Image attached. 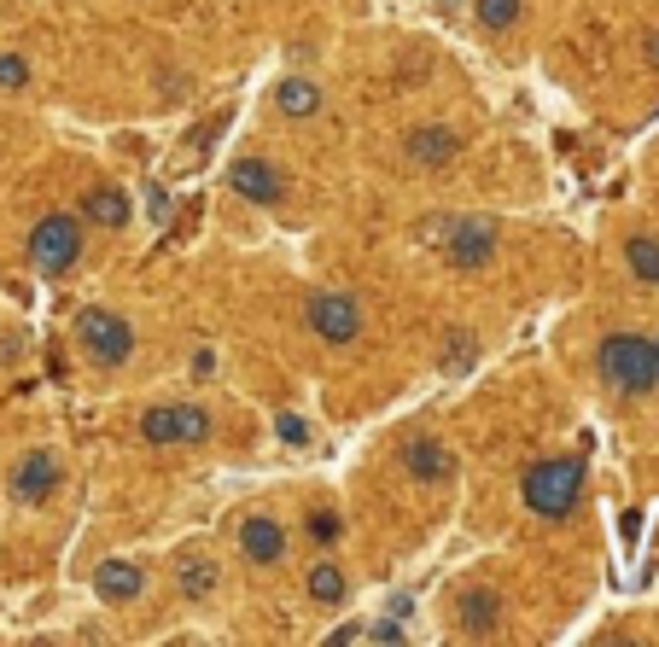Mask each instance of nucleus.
Returning <instances> with one entry per match:
<instances>
[{
	"instance_id": "obj_12",
	"label": "nucleus",
	"mask_w": 659,
	"mask_h": 647,
	"mask_svg": "<svg viewBox=\"0 0 659 647\" xmlns=\"http://www.w3.org/2000/svg\"><path fill=\"white\" fill-rule=\"evenodd\" d=\"M455 152H461V140H455L450 129H438V123H426V129H415V135H409V158H415V164H426V170H444Z\"/></svg>"
},
{
	"instance_id": "obj_10",
	"label": "nucleus",
	"mask_w": 659,
	"mask_h": 647,
	"mask_svg": "<svg viewBox=\"0 0 659 647\" xmlns=\"http://www.w3.org/2000/svg\"><path fill=\"white\" fill-rule=\"evenodd\" d=\"M240 548L257 560V566H275L280 554H286V531H280L275 519H263V513H257V519H245V525H240Z\"/></svg>"
},
{
	"instance_id": "obj_22",
	"label": "nucleus",
	"mask_w": 659,
	"mask_h": 647,
	"mask_svg": "<svg viewBox=\"0 0 659 647\" xmlns=\"http://www.w3.org/2000/svg\"><path fill=\"white\" fill-rule=\"evenodd\" d=\"M310 537H315V543H339V537H345V525H339L333 513H315V519H310Z\"/></svg>"
},
{
	"instance_id": "obj_14",
	"label": "nucleus",
	"mask_w": 659,
	"mask_h": 647,
	"mask_svg": "<svg viewBox=\"0 0 659 647\" xmlns=\"http://www.w3.org/2000/svg\"><path fill=\"white\" fill-rule=\"evenodd\" d=\"M496 624H502V601H496L490 589L461 595V630H467V636H490Z\"/></svg>"
},
{
	"instance_id": "obj_23",
	"label": "nucleus",
	"mask_w": 659,
	"mask_h": 647,
	"mask_svg": "<svg viewBox=\"0 0 659 647\" xmlns=\"http://www.w3.org/2000/svg\"><path fill=\"white\" fill-rule=\"evenodd\" d=\"M275 432H280L286 443H310V426H304L298 414H280V420H275Z\"/></svg>"
},
{
	"instance_id": "obj_16",
	"label": "nucleus",
	"mask_w": 659,
	"mask_h": 647,
	"mask_svg": "<svg viewBox=\"0 0 659 647\" xmlns=\"http://www.w3.org/2000/svg\"><path fill=\"white\" fill-rule=\"evenodd\" d=\"M82 210H88V222H100V228H123V222H129V199H123L117 187H94Z\"/></svg>"
},
{
	"instance_id": "obj_18",
	"label": "nucleus",
	"mask_w": 659,
	"mask_h": 647,
	"mask_svg": "<svg viewBox=\"0 0 659 647\" xmlns=\"http://www.w3.org/2000/svg\"><path fill=\"white\" fill-rule=\"evenodd\" d=\"M310 595L321 601V607L345 601V572H339V566H315V572H310Z\"/></svg>"
},
{
	"instance_id": "obj_17",
	"label": "nucleus",
	"mask_w": 659,
	"mask_h": 647,
	"mask_svg": "<svg viewBox=\"0 0 659 647\" xmlns=\"http://www.w3.org/2000/svg\"><path fill=\"white\" fill-rule=\"evenodd\" d=\"M625 263L636 280H648V286H659V239H630L625 245Z\"/></svg>"
},
{
	"instance_id": "obj_20",
	"label": "nucleus",
	"mask_w": 659,
	"mask_h": 647,
	"mask_svg": "<svg viewBox=\"0 0 659 647\" xmlns=\"http://www.w3.org/2000/svg\"><path fill=\"white\" fill-rule=\"evenodd\" d=\"M210 583H216V572L210 566H181V595H193V601H205Z\"/></svg>"
},
{
	"instance_id": "obj_5",
	"label": "nucleus",
	"mask_w": 659,
	"mask_h": 647,
	"mask_svg": "<svg viewBox=\"0 0 659 647\" xmlns=\"http://www.w3.org/2000/svg\"><path fill=\"white\" fill-rule=\"evenodd\" d=\"M140 438L146 443H199L210 438V414L193 403H164V409L140 414Z\"/></svg>"
},
{
	"instance_id": "obj_7",
	"label": "nucleus",
	"mask_w": 659,
	"mask_h": 647,
	"mask_svg": "<svg viewBox=\"0 0 659 647\" xmlns=\"http://www.w3.org/2000/svg\"><path fill=\"white\" fill-rule=\"evenodd\" d=\"M310 327H315V339L350 344L356 333H362V309H356V298H345V292H315L310 298Z\"/></svg>"
},
{
	"instance_id": "obj_4",
	"label": "nucleus",
	"mask_w": 659,
	"mask_h": 647,
	"mask_svg": "<svg viewBox=\"0 0 659 647\" xmlns=\"http://www.w3.org/2000/svg\"><path fill=\"white\" fill-rule=\"evenodd\" d=\"M76 257H82V228H76V216H41L30 228V269L35 274L59 280V274L76 269Z\"/></svg>"
},
{
	"instance_id": "obj_2",
	"label": "nucleus",
	"mask_w": 659,
	"mask_h": 647,
	"mask_svg": "<svg viewBox=\"0 0 659 647\" xmlns=\"http://www.w3.org/2000/svg\"><path fill=\"white\" fill-rule=\"evenodd\" d=\"M601 379L613 385V391H630V397H642V391H654V339H636V333H613V339H601Z\"/></svg>"
},
{
	"instance_id": "obj_26",
	"label": "nucleus",
	"mask_w": 659,
	"mask_h": 647,
	"mask_svg": "<svg viewBox=\"0 0 659 647\" xmlns=\"http://www.w3.org/2000/svg\"><path fill=\"white\" fill-rule=\"evenodd\" d=\"M654 379H659V339H654Z\"/></svg>"
},
{
	"instance_id": "obj_21",
	"label": "nucleus",
	"mask_w": 659,
	"mask_h": 647,
	"mask_svg": "<svg viewBox=\"0 0 659 647\" xmlns=\"http://www.w3.org/2000/svg\"><path fill=\"white\" fill-rule=\"evenodd\" d=\"M30 82V65L18 53H0V88H24Z\"/></svg>"
},
{
	"instance_id": "obj_1",
	"label": "nucleus",
	"mask_w": 659,
	"mask_h": 647,
	"mask_svg": "<svg viewBox=\"0 0 659 647\" xmlns=\"http://www.w3.org/2000/svg\"><path fill=\"white\" fill-rule=\"evenodd\" d=\"M584 496V461L572 455H555V461H537L525 473V508L543 513V519H566Z\"/></svg>"
},
{
	"instance_id": "obj_9",
	"label": "nucleus",
	"mask_w": 659,
	"mask_h": 647,
	"mask_svg": "<svg viewBox=\"0 0 659 647\" xmlns=\"http://www.w3.org/2000/svg\"><path fill=\"white\" fill-rule=\"evenodd\" d=\"M53 484H59V461H53L47 449H35V455L18 461V473H12V496L35 508V502H47V496H53Z\"/></svg>"
},
{
	"instance_id": "obj_8",
	"label": "nucleus",
	"mask_w": 659,
	"mask_h": 647,
	"mask_svg": "<svg viewBox=\"0 0 659 647\" xmlns=\"http://www.w3.org/2000/svg\"><path fill=\"white\" fill-rule=\"evenodd\" d=\"M228 187H234L240 199H251V205H280V199H286V181H280L263 158H240V164L228 170Z\"/></svg>"
},
{
	"instance_id": "obj_6",
	"label": "nucleus",
	"mask_w": 659,
	"mask_h": 647,
	"mask_svg": "<svg viewBox=\"0 0 659 647\" xmlns=\"http://www.w3.org/2000/svg\"><path fill=\"white\" fill-rule=\"evenodd\" d=\"M444 234V251H450L455 269H485L490 251H496V222L490 216H461L450 228H438Z\"/></svg>"
},
{
	"instance_id": "obj_13",
	"label": "nucleus",
	"mask_w": 659,
	"mask_h": 647,
	"mask_svg": "<svg viewBox=\"0 0 659 647\" xmlns=\"http://www.w3.org/2000/svg\"><path fill=\"white\" fill-rule=\"evenodd\" d=\"M94 589H100L105 601H135L140 589H146V578H140V566H129V560H105L100 572H94Z\"/></svg>"
},
{
	"instance_id": "obj_11",
	"label": "nucleus",
	"mask_w": 659,
	"mask_h": 647,
	"mask_svg": "<svg viewBox=\"0 0 659 647\" xmlns=\"http://www.w3.org/2000/svg\"><path fill=\"white\" fill-rule=\"evenodd\" d=\"M403 467L415 478H426V484H444V478L455 473V461H450V449L438 438H415L409 449H403Z\"/></svg>"
},
{
	"instance_id": "obj_25",
	"label": "nucleus",
	"mask_w": 659,
	"mask_h": 647,
	"mask_svg": "<svg viewBox=\"0 0 659 647\" xmlns=\"http://www.w3.org/2000/svg\"><path fill=\"white\" fill-rule=\"evenodd\" d=\"M362 642H385V647H397V642H403V630H397V624H374V630H362Z\"/></svg>"
},
{
	"instance_id": "obj_3",
	"label": "nucleus",
	"mask_w": 659,
	"mask_h": 647,
	"mask_svg": "<svg viewBox=\"0 0 659 647\" xmlns=\"http://www.w3.org/2000/svg\"><path fill=\"white\" fill-rule=\"evenodd\" d=\"M76 344H82V356L94 368H123L135 356V327L123 315H111V309H82L76 315Z\"/></svg>"
},
{
	"instance_id": "obj_19",
	"label": "nucleus",
	"mask_w": 659,
	"mask_h": 647,
	"mask_svg": "<svg viewBox=\"0 0 659 647\" xmlns=\"http://www.w3.org/2000/svg\"><path fill=\"white\" fill-rule=\"evenodd\" d=\"M520 18V0H479V24L485 30H508Z\"/></svg>"
},
{
	"instance_id": "obj_24",
	"label": "nucleus",
	"mask_w": 659,
	"mask_h": 647,
	"mask_svg": "<svg viewBox=\"0 0 659 647\" xmlns=\"http://www.w3.org/2000/svg\"><path fill=\"white\" fill-rule=\"evenodd\" d=\"M467 333H450V356H444V368H467Z\"/></svg>"
},
{
	"instance_id": "obj_15",
	"label": "nucleus",
	"mask_w": 659,
	"mask_h": 647,
	"mask_svg": "<svg viewBox=\"0 0 659 647\" xmlns=\"http://www.w3.org/2000/svg\"><path fill=\"white\" fill-rule=\"evenodd\" d=\"M275 105L286 111V117H315V111H321V88L304 82V76H286V82L275 88Z\"/></svg>"
}]
</instances>
